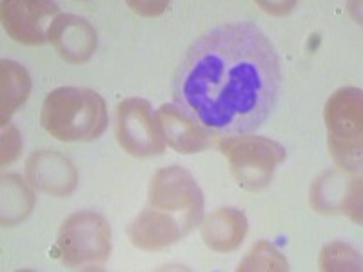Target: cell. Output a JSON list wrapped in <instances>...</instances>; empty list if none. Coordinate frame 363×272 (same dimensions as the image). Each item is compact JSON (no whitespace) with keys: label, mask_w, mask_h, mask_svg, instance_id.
Returning a JSON list of instances; mask_svg holds the SVG:
<instances>
[{"label":"cell","mask_w":363,"mask_h":272,"mask_svg":"<svg viewBox=\"0 0 363 272\" xmlns=\"http://www.w3.org/2000/svg\"><path fill=\"white\" fill-rule=\"evenodd\" d=\"M280 84V58L267 35L251 22H229L187 47L174 71L173 100L207 131L249 135L271 116Z\"/></svg>","instance_id":"cell-1"},{"label":"cell","mask_w":363,"mask_h":272,"mask_svg":"<svg viewBox=\"0 0 363 272\" xmlns=\"http://www.w3.org/2000/svg\"><path fill=\"white\" fill-rule=\"evenodd\" d=\"M40 124L60 142H91L108 128V108L93 89L58 87L42 103Z\"/></svg>","instance_id":"cell-2"},{"label":"cell","mask_w":363,"mask_h":272,"mask_svg":"<svg viewBox=\"0 0 363 272\" xmlns=\"http://www.w3.org/2000/svg\"><path fill=\"white\" fill-rule=\"evenodd\" d=\"M362 91L356 87H343L327 100L330 154L345 173L362 169Z\"/></svg>","instance_id":"cell-3"},{"label":"cell","mask_w":363,"mask_h":272,"mask_svg":"<svg viewBox=\"0 0 363 272\" xmlns=\"http://www.w3.org/2000/svg\"><path fill=\"white\" fill-rule=\"evenodd\" d=\"M55 251L69 267L104 264L111 254V227L93 210L74 212L60 227Z\"/></svg>","instance_id":"cell-4"},{"label":"cell","mask_w":363,"mask_h":272,"mask_svg":"<svg viewBox=\"0 0 363 272\" xmlns=\"http://www.w3.org/2000/svg\"><path fill=\"white\" fill-rule=\"evenodd\" d=\"M149 203L155 209L173 215L184 234L202 222V191L189 171L180 165H171L155 173L149 186Z\"/></svg>","instance_id":"cell-5"},{"label":"cell","mask_w":363,"mask_h":272,"mask_svg":"<svg viewBox=\"0 0 363 272\" xmlns=\"http://www.w3.org/2000/svg\"><path fill=\"white\" fill-rule=\"evenodd\" d=\"M238 186L260 191L269 186L272 173L285 160V149L264 136H236L222 144Z\"/></svg>","instance_id":"cell-6"},{"label":"cell","mask_w":363,"mask_h":272,"mask_svg":"<svg viewBox=\"0 0 363 272\" xmlns=\"http://www.w3.org/2000/svg\"><path fill=\"white\" fill-rule=\"evenodd\" d=\"M116 140L125 153L136 158L157 157L167 144L160 118L151 103L142 98H128L118 106Z\"/></svg>","instance_id":"cell-7"},{"label":"cell","mask_w":363,"mask_h":272,"mask_svg":"<svg viewBox=\"0 0 363 272\" xmlns=\"http://www.w3.org/2000/svg\"><path fill=\"white\" fill-rule=\"evenodd\" d=\"M0 13L9 37L24 45L44 44L51 22L60 15L58 6L45 0H4Z\"/></svg>","instance_id":"cell-8"},{"label":"cell","mask_w":363,"mask_h":272,"mask_svg":"<svg viewBox=\"0 0 363 272\" xmlns=\"http://www.w3.org/2000/svg\"><path fill=\"white\" fill-rule=\"evenodd\" d=\"M29 186L51 196H69L79 186V171L57 151H37L26 160Z\"/></svg>","instance_id":"cell-9"},{"label":"cell","mask_w":363,"mask_h":272,"mask_svg":"<svg viewBox=\"0 0 363 272\" xmlns=\"http://www.w3.org/2000/svg\"><path fill=\"white\" fill-rule=\"evenodd\" d=\"M48 40L58 57L69 64L87 62L96 51L95 28L82 17L60 13L48 29Z\"/></svg>","instance_id":"cell-10"},{"label":"cell","mask_w":363,"mask_h":272,"mask_svg":"<svg viewBox=\"0 0 363 272\" xmlns=\"http://www.w3.org/2000/svg\"><path fill=\"white\" fill-rule=\"evenodd\" d=\"M311 203L318 212H343L356 223L362 222V181L352 178L343 183L338 173H327L314 181Z\"/></svg>","instance_id":"cell-11"},{"label":"cell","mask_w":363,"mask_h":272,"mask_svg":"<svg viewBox=\"0 0 363 272\" xmlns=\"http://www.w3.org/2000/svg\"><path fill=\"white\" fill-rule=\"evenodd\" d=\"M157 115L164 128L165 142L178 153H202L213 145V132L202 128L196 120L191 118L174 103H164Z\"/></svg>","instance_id":"cell-12"},{"label":"cell","mask_w":363,"mask_h":272,"mask_svg":"<svg viewBox=\"0 0 363 272\" xmlns=\"http://www.w3.org/2000/svg\"><path fill=\"white\" fill-rule=\"evenodd\" d=\"M129 239L135 247L147 252H157L177 244L184 236L180 223L171 215L155 207L142 210L128 229Z\"/></svg>","instance_id":"cell-13"},{"label":"cell","mask_w":363,"mask_h":272,"mask_svg":"<svg viewBox=\"0 0 363 272\" xmlns=\"http://www.w3.org/2000/svg\"><path fill=\"white\" fill-rule=\"evenodd\" d=\"M247 234V218L235 207H222L211 212L202 225L203 244L215 252H233Z\"/></svg>","instance_id":"cell-14"},{"label":"cell","mask_w":363,"mask_h":272,"mask_svg":"<svg viewBox=\"0 0 363 272\" xmlns=\"http://www.w3.org/2000/svg\"><path fill=\"white\" fill-rule=\"evenodd\" d=\"M31 93V76L28 69L13 60L0 64V120L2 128L9 124V118Z\"/></svg>","instance_id":"cell-15"},{"label":"cell","mask_w":363,"mask_h":272,"mask_svg":"<svg viewBox=\"0 0 363 272\" xmlns=\"http://www.w3.org/2000/svg\"><path fill=\"white\" fill-rule=\"evenodd\" d=\"M35 196L18 174L2 176V225H17L31 212Z\"/></svg>","instance_id":"cell-16"},{"label":"cell","mask_w":363,"mask_h":272,"mask_svg":"<svg viewBox=\"0 0 363 272\" xmlns=\"http://www.w3.org/2000/svg\"><path fill=\"white\" fill-rule=\"evenodd\" d=\"M287 260L280 251L269 242H258L252 245L244 260L240 261L238 272H284L287 271Z\"/></svg>","instance_id":"cell-17"},{"label":"cell","mask_w":363,"mask_h":272,"mask_svg":"<svg viewBox=\"0 0 363 272\" xmlns=\"http://www.w3.org/2000/svg\"><path fill=\"white\" fill-rule=\"evenodd\" d=\"M320 268L327 272L362 271V256L351 245L333 242L325 245L320 254Z\"/></svg>","instance_id":"cell-18"},{"label":"cell","mask_w":363,"mask_h":272,"mask_svg":"<svg viewBox=\"0 0 363 272\" xmlns=\"http://www.w3.org/2000/svg\"><path fill=\"white\" fill-rule=\"evenodd\" d=\"M21 151L22 140L18 129L11 124L4 125V131H2V158H0L2 165H11L21 157Z\"/></svg>","instance_id":"cell-19"}]
</instances>
